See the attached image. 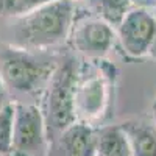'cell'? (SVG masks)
Masks as SVG:
<instances>
[{
    "instance_id": "obj_1",
    "label": "cell",
    "mask_w": 156,
    "mask_h": 156,
    "mask_svg": "<svg viewBox=\"0 0 156 156\" xmlns=\"http://www.w3.org/2000/svg\"><path fill=\"white\" fill-rule=\"evenodd\" d=\"M75 0H51L16 17L14 34L25 50H44L64 42L75 22Z\"/></svg>"
},
{
    "instance_id": "obj_2",
    "label": "cell",
    "mask_w": 156,
    "mask_h": 156,
    "mask_svg": "<svg viewBox=\"0 0 156 156\" xmlns=\"http://www.w3.org/2000/svg\"><path fill=\"white\" fill-rule=\"evenodd\" d=\"M80 72L72 61L55 67L44 87V106L41 108L47 140L59 137L66 129L78 122L75 109V94Z\"/></svg>"
},
{
    "instance_id": "obj_3",
    "label": "cell",
    "mask_w": 156,
    "mask_h": 156,
    "mask_svg": "<svg viewBox=\"0 0 156 156\" xmlns=\"http://www.w3.org/2000/svg\"><path fill=\"white\" fill-rule=\"evenodd\" d=\"M55 67L37 61L28 50L20 47H6L0 51V75L8 89L20 94H33L45 87Z\"/></svg>"
},
{
    "instance_id": "obj_4",
    "label": "cell",
    "mask_w": 156,
    "mask_h": 156,
    "mask_svg": "<svg viewBox=\"0 0 156 156\" xmlns=\"http://www.w3.org/2000/svg\"><path fill=\"white\" fill-rule=\"evenodd\" d=\"M47 144L44 115L39 106L14 101L12 156H42Z\"/></svg>"
},
{
    "instance_id": "obj_5",
    "label": "cell",
    "mask_w": 156,
    "mask_h": 156,
    "mask_svg": "<svg viewBox=\"0 0 156 156\" xmlns=\"http://www.w3.org/2000/svg\"><path fill=\"white\" fill-rule=\"evenodd\" d=\"M117 34L129 56H145L156 39V17L144 8L131 9L117 27Z\"/></svg>"
},
{
    "instance_id": "obj_6",
    "label": "cell",
    "mask_w": 156,
    "mask_h": 156,
    "mask_svg": "<svg viewBox=\"0 0 156 156\" xmlns=\"http://www.w3.org/2000/svg\"><path fill=\"white\" fill-rule=\"evenodd\" d=\"M69 37L73 48L81 55L86 58L100 59L111 50L115 39V31L112 25L92 16L73 22Z\"/></svg>"
},
{
    "instance_id": "obj_7",
    "label": "cell",
    "mask_w": 156,
    "mask_h": 156,
    "mask_svg": "<svg viewBox=\"0 0 156 156\" xmlns=\"http://www.w3.org/2000/svg\"><path fill=\"white\" fill-rule=\"evenodd\" d=\"M108 103V83L101 73L81 80L78 76L76 94H75V109L80 122L90 123L100 119Z\"/></svg>"
},
{
    "instance_id": "obj_8",
    "label": "cell",
    "mask_w": 156,
    "mask_h": 156,
    "mask_svg": "<svg viewBox=\"0 0 156 156\" xmlns=\"http://www.w3.org/2000/svg\"><path fill=\"white\" fill-rule=\"evenodd\" d=\"M64 156H95L97 133L86 122H75L59 136Z\"/></svg>"
},
{
    "instance_id": "obj_9",
    "label": "cell",
    "mask_w": 156,
    "mask_h": 156,
    "mask_svg": "<svg viewBox=\"0 0 156 156\" xmlns=\"http://www.w3.org/2000/svg\"><path fill=\"white\" fill-rule=\"evenodd\" d=\"M125 131L131 156H156V123L133 119L120 123Z\"/></svg>"
},
{
    "instance_id": "obj_10",
    "label": "cell",
    "mask_w": 156,
    "mask_h": 156,
    "mask_svg": "<svg viewBox=\"0 0 156 156\" xmlns=\"http://www.w3.org/2000/svg\"><path fill=\"white\" fill-rule=\"evenodd\" d=\"M97 156H131L128 137L120 125H109L97 131Z\"/></svg>"
},
{
    "instance_id": "obj_11",
    "label": "cell",
    "mask_w": 156,
    "mask_h": 156,
    "mask_svg": "<svg viewBox=\"0 0 156 156\" xmlns=\"http://www.w3.org/2000/svg\"><path fill=\"white\" fill-rule=\"evenodd\" d=\"M131 0H87L92 14L117 28L123 17L131 11Z\"/></svg>"
},
{
    "instance_id": "obj_12",
    "label": "cell",
    "mask_w": 156,
    "mask_h": 156,
    "mask_svg": "<svg viewBox=\"0 0 156 156\" xmlns=\"http://www.w3.org/2000/svg\"><path fill=\"white\" fill-rule=\"evenodd\" d=\"M51 0H0V17H20Z\"/></svg>"
},
{
    "instance_id": "obj_13",
    "label": "cell",
    "mask_w": 156,
    "mask_h": 156,
    "mask_svg": "<svg viewBox=\"0 0 156 156\" xmlns=\"http://www.w3.org/2000/svg\"><path fill=\"white\" fill-rule=\"evenodd\" d=\"M12 128H14V101H9L0 111V153L11 151Z\"/></svg>"
},
{
    "instance_id": "obj_14",
    "label": "cell",
    "mask_w": 156,
    "mask_h": 156,
    "mask_svg": "<svg viewBox=\"0 0 156 156\" xmlns=\"http://www.w3.org/2000/svg\"><path fill=\"white\" fill-rule=\"evenodd\" d=\"M9 101H11V100H9V97H8V87H6V84H5V81H3L2 75H0V111H2Z\"/></svg>"
},
{
    "instance_id": "obj_15",
    "label": "cell",
    "mask_w": 156,
    "mask_h": 156,
    "mask_svg": "<svg viewBox=\"0 0 156 156\" xmlns=\"http://www.w3.org/2000/svg\"><path fill=\"white\" fill-rule=\"evenodd\" d=\"M148 55H151V58H154V59H156V39H154V42H153V45H151L150 51H148Z\"/></svg>"
},
{
    "instance_id": "obj_16",
    "label": "cell",
    "mask_w": 156,
    "mask_h": 156,
    "mask_svg": "<svg viewBox=\"0 0 156 156\" xmlns=\"http://www.w3.org/2000/svg\"><path fill=\"white\" fill-rule=\"evenodd\" d=\"M151 115H153V122L156 123V100H154L153 106H151Z\"/></svg>"
},
{
    "instance_id": "obj_17",
    "label": "cell",
    "mask_w": 156,
    "mask_h": 156,
    "mask_svg": "<svg viewBox=\"0 0 156 156\" xmlns=\"http://www.w3.org/2000/svg\"><path fill=\"white\" fill-rule=\"evenodd\" d=\"M0 156H12L11 153H0Z\"/></svg>"
},
{
    "instance_id": "obj_18",
    "label": "cell",
    "mask_w": 156,
    "mask_h": 156,
    "mask_svg": "<svg viewBox=\"0 0 156 156\" xmlns=\"http://www.w3.org/2000/svg\"><path fill=\"white\" fill-rule=\"evenodd\" d=\"M95 156H97V154H95Z\"/></svg>"
}]
</instances>
